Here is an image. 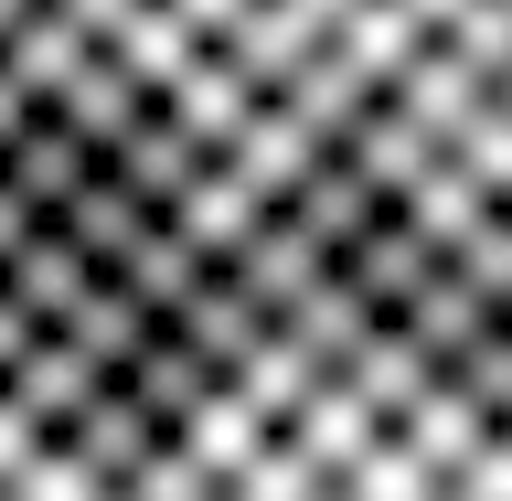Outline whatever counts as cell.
Returning a JSON list of instances; mask_svg holds the SVG:
<instances>
[{
    "label": "cell",
    "mask_w": 512,
    "mask_h": 501,
    "mask_svg": "<svg viewBox=\"0 0 512 501\" xmlns=\"http://www.w3.org/2000/svg\"><path fill=\"white\" fill-rule=\"evenodd\" d=\"M0 118H11V128H0V139H11V203H0V235H22V224H54L64 203H75V192L107 171V160H96L86 139L54 118V107H11V96H0Z\"/></svg>",
    "instance_id": "cell-1"
},
{
    "label": "cell",
    "mask_w": 512,
    "mask_h": 501,
    "mask_svg": "<svg viewBox=\"0 0 512 501\" xmlns=\"http://www.w3.org/2000/svg\"><path fill=\"white\" fill-rule=\"evenodd\" d=\"M395 331H406V342L427 352V363H438V384H448V374H470L480 352L502 342V310H491V299H480V278L459 267V256H448L438 278H427V288L406 299V310H395Z\"/></svg>",
    "instance_id": "cell-2"
},
{
    "label": "cell",
    "mask_w": 512,
    "mask_h": 501,
    "mask_svg": "<svg viewBox=\"0 0 512 501\" xmlns=\"http://www.w3.org/2000/svg\"><path fill=\"white\" fill-rule=\"evenodd\" d=\"M320 160H331V139L299 118V96H267V107L246 118V139L224 150V171H235V182L267 203V214H288V203L310 192V171H320Z\"/></svg>",
    "instance_id": "cell-3"
},
{
    "label": "cell",
    "mask_w": 512,
    "mask_h": 501,
    "mask_svg": "<svg viewBox=\"0 0 512 501\" xmlns=\"http://www.w3.org/2000/svg\"><path fill=\"white\" fill-rule=\"evenodd\" d=\"M171 331H182V342L203 352V363H214L224 384H235V374L256 363V352L278 342V310H256V299H246V278H224V267H214V278L192 288V310L171 320Z\"/></svg>",
    "instance_id": "cell-4"
},
{
    "label": "cell",
    "mask_w": 512,
    "mask_h": 501,
    "mask_svg": "<svg viewBox=\"0 0 512 501\" xmlns=\"http://www.w3.org/2000/svg\"><path fill=\"white\" fill-rule=\"evenodd\" d=\"M160 224H171V235H182V246L203 256V267H235V256H246V246H256V235H267L278 214H267V203H256V192H246V182H235V171L214 160V171H203V182H192V192H182V203H171Z\"/></svg>",
    "instance_id": "cell-5"
},
{
    "label": "cell",
    "mask_w": 512,
    "mask_h": 501,
    "mask_svg": "<svg viewBox=\"0 0 512 501\" xmlns=\"http://www.w3.org/2000/svg\"><path fill=\"white\" fill-rule=\"evenodd\" d=\"M256 107H267V86H256V75H246V54H224V43L192 64L182 86H171V128H182V139H203L214 160L246 139V118H256Z\"/></svg>",
    "instance_id": "cell-6"
},
{
    "label": "cell",
    "mask_w": 512,
    "mask_h": 501,
    "mask_svg": "<svg viewBox=\"0 0 512 501\" xmlns=\"http://www.w3.org/2000/svg\"><path fill=\"white\" fill-rule=\"evenodd\" d=\"M331 267H342V256L320 246V235H310L299 214H278V224H267V235H256L246 256H235V267H224V278H246V299H256V310H278V320H288V310H299V299H310L320 278H331Z\"/></svg>",
    "instance_id": "cell-7"
},
{
    "label": "cell",
    "mask_w": 512,
    "mask_h": 501,
    "mask_svg": "<svg viewBox=\"0 0 512 501\" xmlns=\"http://www.w3.org/2000/svg\"><path fill=\"white\" fill-rule=\"evenodd\" d=\"M438 267H448V246H438V235H427V224H406V214H384L374 235H363V246L342 256V278L363 288V299H374L384 320L406 310V299H416V288H427V278H438Z\"/></svg>",
    "instance_id": "cell-8"
},
{
    "label": "cell",
    "mask_w": 512,
    "mask_h": 501,
    "mask_svg": "<svg viewBox=\"0 0 512 501\" xmlns=\"http://www.w3.org/2000/svg\"><path fill=\"white\" fill-rule=\"evenodd\" d=\"M54 448H75V459H86V470L107 480V491H128V480L150 470L160 448H182V438H171V427H160V416L139 406L128 384H107V406H96L86 427H75V438H54Z\"/></svg>",
    "instance_id": "cell-9"
},
{
    "label": "cell",
    "mask_w": 512,
    "mask_h": 501,
    "mask_svg": "<svg viewBox=\"0 0 512 501\" xmlns=\"http://www.w3.org/2000/svg\"><path fill=\"white\" fill-rule=\"evenodd\" d=\"M288 214L310 224V235H320V246H331V256H352V246H363V235H374L384 214H395V203H384V192H374V171H363V160H352V150H331V160H320V171H310V192L288 203Z\"/></svg>",
    "instance_id": "cell-10"
},
{
    "label": "cell",
    "mask_w": 512,
    "mask_h": 501,
    "mask_svg": "<svg viewBox=\"0 0 512 501\" xmlns=\"http://www.w3.org/2000/svg\"><path fill=\"white\" fill-rule=\"evenodd\" d=\"M107 171H118V182L139 192V203H150V214H171V203H182V192L203 182V171H214V150H203V139H182V128H171V96H160V118L139 128V139H128L118 160H107Z\"/></svg>",
    "instance_id": "cell-11"
},
{
    "label": "cell",
    "mask_w": 512,
    "mask_h": 501,
    "mask_svg": "<svg viewBox=\"0 0 512 501\" xmlns=\"http://www.w3.org/2000/svg\"><path fill=\"white\" fill-rule=\"evenodd\" d=\"M342 384H352V395H363V406L384 416V427H395V438H406L416 416H427V395H438V363H427V352H416L406 331L384 320V331H374V352H363V363H352Z\"/></svg>",
    "instance_id": "cell-12"
},
{
    "label": "cell",
    "mask_w": 512,
    "mask_h": 501,
    "mask_svg": "<svg viewBox=\"0 0 512 501\" xmlns=\"http://www.w3.org/2000/svg\"><path fill=\"white\" fill-rule=\"evenodd\" d=\"M128 395H139V406H150L160 427H171V438H192V416H203V406L224 395V374H214V363H203V352L182 342V331H160V342H150V363L128 374Z\"/></svg>",
    "instance_id": "cell-13"
},
{
    "label": "cell",
    "mask_w": 512,
    "mask_h": 501,
    "mask_svg": "<svg viewBox=\"0 0 512 501\" xmlns=\"http://www.w3.org/2000/svg\"><path fill=\"white\" fill-rule=\"evenodd\" d=\"M267 438H278V427H267V416H256L246 395H235V384H224L214 406L192 416V438H182V448H192V459H203V470L224 480V491H235V480H246L256 459H267Z\"/></svg>",
    "instance_id": "cell-14"
},
{
    "label": "cell",
    "mask_w": 512,
    "mask_h": 501,
    "mask_svg": "<svg viewBox=\"0 0 512 501\" xmlns=\"http://www.w3.org/2000/svg\"><path fill=\"white\" fill-rule=\"evenodd\" d=\"M491 214H502V203H491V192H480L470 171H459V160H448L438 182H427V192H416V203H406V224H427V235H438L448 256L470 246V235H480V224H491Z\"/></svg>",
    "instance_id": "cell-15"
},
{
    "label": "cell",
    "mask_w": 512,
    "mask_h": 501,
    "mask_svg": "<svg viewBox=\"0 0 512 501\" xmlns=\"http://www.w3.org/2000/svg\"><path fill=\"white\" fill-rule=\"evenodd\" d=\"M235 501H342V480H331V470L310 459V448H299V438L278 427V438H267V459H256V470L235 480Z\"/></svg>",
    "instance_id": "cell-16"
},
{
    "label": "cell",
    "mask_w": 512,
    "mask_h": 501,
    "mask_svg": "<svg viewBox=\"0 0 512 501\" xmlns=\"http://www.w3.org/2000/svg\"><path fill=\"white\" fill-rule=\"evenodd\" d=\"M448 160H459L491 203H512V107H502V96H480V118L448 139Z\"/></svg>",
    "instance_id": "cell-17"
},
{
    "label": "cell",
    "mask_w": 512,
    "mask_h": 501,
    "mask_svg": "<svg viewBox=\"0 0 512 501\" xmlns=\"http://www.w3.org/2000/svg\"><path fill=\"white\" fill-rule=\"evenodd\" d=\"M352 501H448V480L427 470V459H416V438H384L374 459H363V470L342 480Z\"/></svg>",
    "instance_id": "cell-18"
},
{
    "label": "cell",
    "mask_w": 512,
    "mask_h": 501,
    "mask_svg": "<svg viewBox=\"0 0 512 501\" xmlns=\"http://www.w3.org/2000/svg\"><path fill=\"white\" fill-rule=\"evenodd\" d=\"M448 384H459V395H470V406H480V416H491V427L512 438V331H502L491 352H480L470 374H448Z\"/></svg>",
    "instance_id": "cell-19"
},
{
    "label": "cell",
    "mask_w": 512,
    "mask_h": 501,
    "mask_svg": "<svg viewBox=\"0 0 512 501\" xmlns=\"http://www.w3.org/2000/svg\"><path fill=\"white\" fill-rule=\"evenodd\" d=\"M459 501H512V438L491 448V459H480L470 480H459Z\"/></svg>",
    "instance_id": "cell-20"
},
{
    "label": "cell",
    "mask_w": 512,
    "mask_h": 501,
    "mask_svg": "<svg viewBox=\"0 0 512 501\" xmlns=\"http://www.w3.org/2000/svg\"><path fill=\"white\" fill-rule=\"evenodd\" d=\"M11 11H54V0H11Z\"/></svg>",
    "instance_id": "cell-21"
},
{
    "label": "cell",
    "mask_w": 512,
    "mask_h": 501,
    "mask_svg": "<svg viewBox=\"0 0 512 501\" xmlns=\"http://www.w3.org/2000/svg\"><path fill=\"white\" fill-rule=\"evenodd\" d=\"M491 96H502V107H512V75H502V86H491Z\"/></svg>",
    "instance_id": "cell-22"
},
{
    "label": "cell",
    "mask_w": 512,
    "mask_h": 501,
    "mask_svg": "<svg viewBox=\"0 0 512 501\" xmlns=\"http://www.w3.org/2000/svg\"><path fill=\"white\" fill-rule=\"evenodd\" d=\"M502 331H512V310H502Z\"/></svg>",
    "instance_id": "cell-23"
},
{
    "label": "cell",
    "mask_w": 512,
    "mask_h": 501,
    "mask_svg": "<svg viewBox=\"0 0 512 501\" xmlns=\"http://www.w3.org/2000/svg\"><path fill=\"white\" fill-rule=\"evenodd\" d=\"M502 214H512V203H502Z\"/></svg>",
    "instance_id": "cell-24"
}]
</instances>
